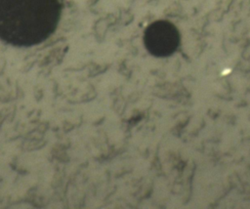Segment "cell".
Listing matches in <instances>:
<instances>
[{"label":"cell","mask_w":250,"mask_h":209,"mask_svg":"<svg viewBox=\"0 0 250 209\" xmlns=\"http://www.w3.org/2000/svg\"><path fill=\"white\" fill-rule=\"evenodd\" d=\"M61 0H0V39L17 47L37 45L56 30Z\"/></svg>","instance_id":"6da1fadb"},{"label":"cell","mask_w":250,"mask_h":209,"mask_svg":"<svg viewBox=\"0 0 250 209\" xmlns=\"http://www.w3.org/2000/svg\"><path fill=\"white\" fill-rule=\"evenodd\" d=\"M145 44L153 55H166L173 49L175 44L174 29L167 22H154L146 30Z\"/></svg>","instance_id":"7a4b0ae2"}]
</instances>
